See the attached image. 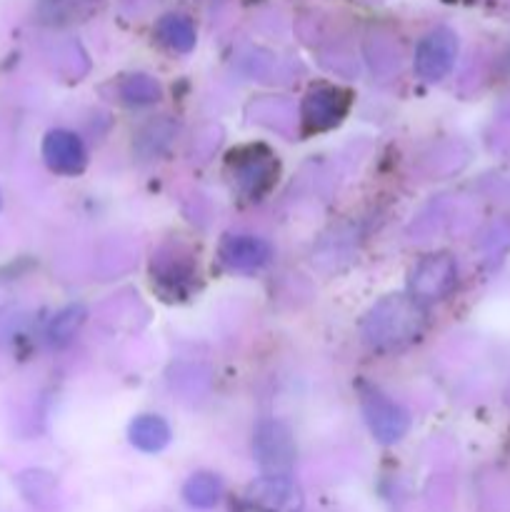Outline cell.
I'll use <instances>...</instances> for the list:
<instances>
[{"label":"cell","instance_id":"1","mask_svg":"<svg viewBox=\"0 0 510 512\" xmlns=\"http://www.w3.org/2000/svg\"><path fill=\"white\" fill-rule=\"evenodd\" d=\"M425 330V310L410 295H388L368 310L363 340L375 350H395L418 340Z\"/></svg>","mask_w":510,"mask_h":512},{"label":"cell","instance_id":"2","mask_svg":"<svg viewBox=\"0 0 510 512\" xmlns=\"http://www.w3.org/2000/svg\"><path fill=\"white\" fill-rule=\"evenodd\" d=\"M150 283L163 300H185L198 283V260L183 243L160 245L150 260Z\"/></svg>","mask_w":510,"mask_h":512},{"label":"cell","instance_id":"3","mask_svg":"<svg viewBox=\"0 0 510 512\" xmlns=\"http://www.w3.org/2000/svg\"><path fill=\"white\" fill-rule=\"evenodd\" d=\"M228 170L233 175V183L245 198L260 200L275 188L280 173L278 155L263 143L240 145L230 150Z\"/></svg>","mask_w":510,"mask_h":512},{"label":"cell","instance_id":"4","mask_svg":"<svg viewBox=\"0 0 510 512\" xmlns=\"http://www.w3.org/2000/svg\"><path fill=\"white\" fill-rule=\"evenodd\" d=\"M353 108V90L340 85H315L300 103V125L305 135L328 133L348 118Z\"/></svg>","mask_w":510,"mask_h":512},{"label":"cell","instance_id":"5","mask_svg":"<svg viewBox=\"0 0 510 512\" xmlns=\"http://www.w3.org/2000/svg\"><path fill=\"white\" fill-rule=\"evenodd\" d=\"M360 410L368 423L370 433L378 443L395 445L405 438L410 430V415L405 413L403 405L395 403L390 395H385L378 388L360 390Z\"/></svg>","mask_w":510,"mask_h":512},{"label":"cell","instance_id":"6","mask_svg":"<svg viewBox=\"0 0 510 512\" xmlns=\"http://www.w3.org/2000/svg\"><path fill=\"white\" fill-rule=\"evenodd\" d=\"M253 453L263 475H290L295 465V440L288 425L263 420L255 430Z\"/></svg>","mask_w":510,"mask_h":512},{"label":"cell","instance_id":"7","mask_svg":"<svg viewBox=\"0 0 510 512\" xmlns=\"http://www.w3.org/2000/svg\"><path fill=\"white\" fill-rule=\"evenodd\" d=\"M458 280V265L450 255H425L418 260L408 278L410 298L418 303H430V300H443Z\"/></svg>","mask_w":510,"mask_h":512},{"label":"cell","instance_id":"8","mask_svg":"<svg viewBox=\"0 0 510 512\" xmlns=\"http://www.w3.org/2000/svg\"><path fill=\"white\" fill-rule=\"evenodd\" d=\"M458 58V35L450 28H435L415 48V73L425 83H438L453 70Z\"/></svg>","mask_w":510,"mask_h":512},{"label":"cell","instance_id":"9","mask_svg":"<svg viewBox=\"0 0 510 512\" xmlns=\"http://www.w3.org/2000/svg\"><path fill=\"white\" fill-rule=\"evenodd\" d=\"M220 263L233 273H255L273 258V248L255 235H225L218 248Z\"/></svg>","mask_w":510,"mask_h":512},{"label":"cell","instance_id":"10","mask_svg":"<svg viewBox=\"0 0 510 512\" xmlns=\"http://www.w3.org/2000/svg\"><path fill=\"white\" fill-rule=\"evenodd\" d=\"M43 160L53 173L58 175H78L85 170L88 153H85L83 140L70 130H50L43 138Z\"/></svg>","mask_w":510,"mask_h":512},{"label":"cell","instance_id":"11","mask_svg":"<svg viewBox=\"0 0 510 512\" xmlns=\"http://www.w3.org/2000/svg\"><path fill=\"white\" fill-rule=\"evenodd\" d=\"M250 503L265 512H300L303 495L290 475H263L250 485Z\"/></svg>","mask_w":510,"mask_h":512},{"label":"cell","instance_id":"12","mask_svg":"<svg viewBox=\"0 0 510 512\" xmlns=\"http://www.w3.org/2000/svg\"><path fill=\"white\" fill-rule=\"evenodd\" d=\"M15 485H18L20 495L28 500L33 508L38 510H55L58 508V480H55L53 473L40 468L23 470V473L15 478Z\"/></svg>","mask_w":510,"mask_h":512},{"label":"cell","instance_id":"13","mask_svg":"<svg viewBox=\"0 0 510 512\" xmlns=\"http://www.w3.org/2000/svg\"><path fill=\"white\" fill-rule=\"evenodd\" d=\"M128 438L143 453H160V450L168 448L173 433H170V425L160 415H138L130 423Z\"/></svg>","mask_w":510,"mask_h":512},{"label":"cell","instance_id":"14","mask_svg":"<svg viewBox=\"0 0 510 512\" xmlns=\"http://www.w3.org/2000/svg\"><path fill=\"white\" fill-rule=\"evenodd\" d=\"M155 38L173 53H190L195 48V25L188 15L183 13H165L155 23Z\"/></svg>","mask_w":510,"mask_h":512},{"label":"cell","instance_id":"15","mask_svg":"<svg viewBox=\"0 0 510 512\" xmlns=\"http://www.w3.org/2000/svg\"><path fill=\"white\" fill-rule=\"evenodd\" d=\"M223 498V483L213 473H195L185 480L183 500L195 510H210Z\"/></svg>","mask_w":510,"mask_h":512},{"label":"cell","instance_id":"16","mask_svg":"<svg viewBox=\"0 0 510 512\" xmlns=\"http://www.w3.org/2000/svg\"><path fill=\"white\" fill-rule=\"evenodd\" d=\"M118 95L125 105H133V108H143V105L158 103L163 88L155 78L145 73H133L125 75L118 85Z\"/></svg>","mask_w":510,"mask_h":512},{"label":"cell","instance_id":"17","mask_svg":"<svg viewBox=\"0 0 510 512\" xmlns=\"http://www.w3.org/2000/svg\"><path fill=\"white\" fill-rule=\"evenodd\" d=\"M85 318H88V313H85V308L80 303L68 305V308H63L60 313H55L48 325V343L55 345V348L68 345L70 340L78 335V330L83 328Z\"/></svg>","mask_w":510,"mask_h":512},{"label":"cell","instance_id":"18","mask_svg":"<svg viewBox=\"0 0 510 512\" xmlns=\"http://www.w3.org/2000/svg\"><path fill=\"white\" fill-rule=\"evenodd\" d=\"M175 130L178 128H175L173 120H168V118L150 120V123L140 130L138 138H135V150H138L140 155H145V158L160 155L165 148H168L170 140H173Z\"/></svg>","mask_w":510,"mask_h":512},{"label":"cell","instance_id":"19","mask_svg":"<svg viewBox=\"0 0 510 512\" xmlns=\"http://www.w3.org/2000/svg\"><path fill=\"white\" fill-rule=\"evenodd\" d=\"M18 280V273H0V310L10 303V295H13V283Z\"/></svg>","mask_w":510,"mask_h":512}]
</instances>
